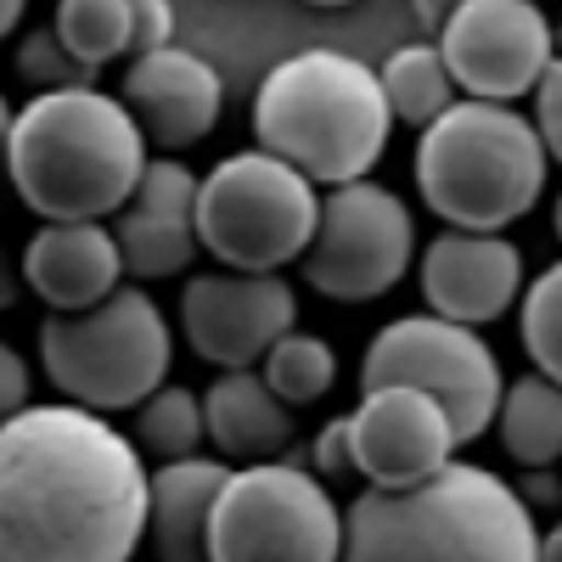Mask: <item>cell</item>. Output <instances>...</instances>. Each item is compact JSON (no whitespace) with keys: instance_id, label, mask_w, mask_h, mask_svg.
Masks as SVG:
<instances>
[{"instance_id":"1","label":"cell","mask_w":562,"mask_h":562,"mask_svg":"<svg viewBox=\"0 0 562 562\" xmlns=\"http://www.w3.org/2000/svg\"><path fill=\"white\" fill-rule=\"evenodd\" d=\"M147 540V456L102 411L0 422V562H130Z\"/></svg>"},{"instance_id":"2","label":"cell","mask_w":562,"mask_h":562,"mask_svg":"<svg viewBox=\"0 0 562 562\" xmlns=\"http://www.w3.org/2000/svg\"><path fill=\"white\" fill-rule=\"evenodd\" d=\"M147 135L97 85L34 90L7 130V186L40 220H113L140 186Z\"/></svg>"},{"instance_id":"3","label":"cell","mask_w":562,"mask_h":562,"mask_svg":"<svg viewBox=\"0 0 562 562\" xmlns=\"http://www.w3.org/2000/svg\"><path fill=\"white\" fill-rule=\"evenodd\" d=\"M338 562H540L535 506L501 473L445 461L405 490L355 495Z\"/></svg>"},{"instance_id":"4","label":"cell","mask_w":562,"mask_h":562,"mask_svg":"<svg viewBox=\"0 0 562 562\" xmlns=\"http://www.w3.org/2000/svg\"><path fill=\"white\" fill-rule=\"evenodd\" d=\"M394 113L378 68L349 52H299L276 63L254 90L259 153L293 164L315 186H344L378 169Z\"/></svg>"},{"instance_id":"5","label":"cell","mask_w":562,"mask_h":562,"mask_svg":"<svg viewBox=\"0 0 562 562\" xmlns=\"http://www.w3.org/2000/svg\"><path fill=\"white\" fill-rule=\"evenodd\" d=\"M546 147L512 102L461 97L416 140V192L456 231H506L546 192Z\"/></svg>"},{"instance_id":"6","label":"cell","mask_w":562,"mask_h":562,"mask_svg":"<svg viewBox=\"0 0 562 562\" xmlns=\"http://www.w3.org/2000/svg\"><path fill=\"white\" fill-rule=\"evenodd\" d=\"M175 326L147 288H113L102 304L45 315L40 321V366L68 405L85 411H135L158 383H169Z\"/></svg>"},{"instance_id":"7","label":"cell","mask_w":562,"mask_h":562,"mask_svg":"<svg viewBox=\"0 0 562 562\" xmlns=\"http://www.w3.org/2000/svg\"><path fill=\"white\" fill-rule=\"evenodd\" d=\"M315 180L270 153H231L198 175V248L220 270H288L315 237Z\"/></svg>"},{"instance_id":"8","label":"cell","mask_w":562,"mask_h":562,"mask_svg":"<svg viewBox=\"0 0 562 562\" xmlns=\"http://www.w3.org/2000/svg\"><path fill=\"white\" fill-rule=\"evenodd\" d=\"M338 551L344 506L326 495L299 450L231 467L209 518V562H338Z\"/></svg>"},{"instance_id":"9","label":"cell","mask_w":562,"mask_h":562,"mask_svg":"<svg viewBox=\"0 0 562 562\" xmlns=\"http://www.w3.org/2000/svg\"><path fill=\"white\" fill-rule=\"evenodd\" d=\"M360 389H422L450 416L456 445H473L495 428L506 378L479 326L445 315H400L366 344Z\"/></svg>"},{"instance_id":"10","label":"cell","mask_w":562,"mask_h":562,"mask_svg":"<svg viewBox=\"0 0 562 562\" xmlns=\"http://www.w3.org/2000/svg\"><path fill=\"white\" fill-rule=\"evenodd\" d=\"M416 259V220L400 192L378 180L326 186L315 237L304 248V281L333 304H371L394 293Z\"/></svg>"},{"instance_id":"11","label":"cell","mask_w":562,"mask_h":562,"mask_svg":"<svg viewBox=\"0 0 562 562\" xmlns=\"http://www.w3.org/2000/svg\"><path fill=\"white\" fill-rule=\"evenodd\" d=\"M434 45L456 90L479 102H518L557 63V23L540 0H456Z\"/></svg>"},{"instance_id":"12","label":"cell","mask_w":562,"mask_h":562,"mask_svg":"<svg viewBox=\"0 0 562 562\" xmlns=\"http://www.w3.org/2000/svg\"><path fill=\"white\" fill-rule=\"evenodd\" d=\"M299 326V293L276 270H198L180 288V338L198 360L237 371L259 366Z\"/></svg>"},{"instance_id":"13","label":"cell","mask_w":562,"mask_h":562,"mask_svg":"<svg viewBox=\"0 0 562 562\" xmlns=\"http://www.w3.org/2000/svg\"><path fill=\"white\" fill-rule=\"evenodd\" d=\"M349 467L371 490H405L456 461L450 416L422 389H360V405L344 416Z\"/></svg>"},{"instance_id":"14","label":"cell","mask_w":562,"mask_h":562,"mask_svg":"<svg viewBox=\"0 0 562 562\" xmlns=\"http://www.w3.org/2000/svg\"><path fill=\"white\" fill-rule=\"evenodd\" d=\"M524 293V248L501 231H439L422 248V299L428 315L490 326Z\"/></svg>"},{"instance_id":"15","label":"cell","mask_w":562,"mask_h":562,"mask_svg":"<svg viewBox=\"0 0 562 562\" xmlns=\"http://www.w3.org/2000/svg\"><path fill=\"white\" fill-rule=\"evenodd\" d=\"M119 102L135 113L147 147L186 153L214 135V124L225 113V85L209 57L186 52V45H158V52H140L130 63Z\"/></svg>"},{"instance_id":"16","label":"cell","mask_w":562,"mask_h":562,"mask_svg":"<svg viewBox=\"0 0 562 562\" xmlns=\"http://www.w3.org/2000/svg\"><path fill=\"white\" fill-rule=\"evenodd\" d=\"M113 243L124 259V276L135 281H164L192 270L198 259V175L175 153L147 158L135 198L113 214Z\"/></svg>"},{"instance_id":"17","label":"cell","mask_w":562,"mask_h":562,"mask_svg":"<svg viewBox=\"0 0 562 562\" xmlns=\"http://www.w3.org/2000/svg\"><path fill=\"white\" fill-rule=\"evenodd\" d=\"M23 288L45 310H90L124 288V259L102 220H45L23 248Z\"/></svg>"},{"instance_id":"18","label":"cell","mask_w":562,"mask_h":562,"mask_svg":"<svg viewBox=\"0 0 562 562\" xmlns=\"http://www.w3.org/2000/svg\"><path fill=\"white\" fill-rule=\"evenodd\" d=\"M203 439L220 450L225 467H254V461H281L299 439L293 405L276 400L259 366L220 371L203 394Z\"/></svg>"},{"instance_id":"19","label":"cell","mask_w":562,"mask_h":562,"mask_svg":"<svg viewBox=\"0 0 562 562\" xmlns=\"http://www.w3.org/2000/svg\"><path fill=\"white\" fill-rule=\"evenodd\" d=\"M231 479L214 456L158 461L147 473V540L158 562H209V518Z\"/></svg>"},{"instance_id":"20","label":"cell","mask_w":562,"mask_h":562,"mask_svg":"<svg viewBox=\"0 0 562 562\" xmlns=\"http://www.w3.org/2000/svg\"><path fill=\"white\" fill-rule=\"evenodd\" d=\"M495 428H501V450L518 467H562V383L540 378V371L506 383Z\"/></svg>"},{"instance_id":"21","label":"cell","mask_w":562,"mask_h":562,"mask_svg":"<svg viewBox=\"0 0 562 562\" xmlns=\"http://www.w3.org/2000/svg\"><path fill=\"white\" fill-rule=\"evenodd\" d=\"M378 85H383L389 113L411 130L434 124L456 102V79L439 57V45H400V52L378 68Z\"/></svg>"},{"instance_id":"22","label":"cell","mask_w":562,"mask_h":562,"mask_svg":"<svg viewBox=\"0 0 562 562\" xmlns=\"http://www.w3.org/2000/svg\"><path fill=\"white\" fill-rule=\"evenodd\" d=\"M135 450L153 461H180L203 450V394L186 383H158L135 405Z\"/></svg>"},{"instance_id":"23","label":"cell","mask_w":562,"mask_h":562,"mask_svg":"<svg viewBox=\"0 0 562 562\" xmlns=\"http://www.w3.org/2000/svg\"><path fill=\"white\" fill-rule=\"evenodd\" d=\"M259 378L270 383L276 400L310 405V400H321V394H333V383H338V355H333V344H326V338L299 333V326H293L288 338H276V344L265 349Z\"/></svg>"},{"instance_id":"24","label":"cell","mask_w":562,"mask_h":562,"mask_svg":"<svg viewBox=\"0 0 562 562\" xmlns=\"http://www.w3.org/2000/svg\"><path fill=\"white\" fill-rule=\"evenodd\" d=\"M52 29L85 68L102 74L130 52V0H57Z\"/></svg>"},{"instance_id":"25","label":"cell","mask_w":562,"mask_h":562,"mask_svg":"<svg viewBox=\"0 0 562 562\" xmlns=\"http://www.w3.org/2000/svg\"><path fill=\"white\" fill-rule=\"evenodd\" d=\"M518 338L540 378L562 383V259L546 265L518 293Z\"/></svg>"},{"instance_id":"26","label":"cell","mask_w":562,"mask_h":562,"mask_svg":"<svg viewBox=\"0 0 562 562\" xmlns=\"http://www.w3.org/2000/svg\"><path fill=\"white\" fill-rule=\"evenodd\" d=\"M18 79L34 90H68V85H97V68H85L57 29H29L18 40Z\"/></svg>"},{"instance_id":"27","label":"cell","mask_w":562,"mask_h":562,"mask_svg":"<svg viewBox=\"0 0 562 562\" xmlns=\"http://www.w3.org/2000/svg\"><path fill=\"white\" fill-rule=\"evenodd\" d=\"M535 97V130H540V147L551 164H562V57L540 74V85L529 90Z\"/></svg>"},{"instance_id":"28","label":"cell","mask_w":562,"mask_h":562,"mask_svg":"<svg viewBox=\"0 0 562 562\" xmlns=\"http://www.w3.org/2000/svg\"><path fill=\"white\" fill-rule=\"evenodd\" d=\"M175 45V0H130V52Z\"/></svg>"},{"instance_id":"29","label":"cell","mask_w":562,"mask_h":562,"mask_svg":"<svg viewBox=\"0 0 562 562\" xmlns=\"http://www.w3.org/2000/svg\"><path fill=\"white\" fill-rule=\"evenodd\" d=\"M304 467H310L321 484H333V479H349V473H355V467H349V428H344V416H333V422H326V428L315 434Z\"/></svg>"},{"instance_id":"30","label":"cell","mask_w":562,"mask_h":562,"mask_svg":"<svg viewBox=\"0 0 562 562\" xmlns=\"http://www.w3.org/2000/svg\"><path fill=\"white\" fill-rule=\"evenodd\" d=\"M29 400H34V371H29V360H23L12 344H0V422L18 416Z\"/></svg>"},{"instance_id":"31","label":"cell","mask_w":562,"mask_h":562,"mask_svg":"<svg viewBox=\"0 0 562 562\" xmlns=\"http://www.w3.org/2000/svg\"><path fill=\"white\" fill-rule=\"evenodd\" d=\"M512 490H518L529 506H562V479H557V467H524V479L518 484H512Z\"/></svg>"},{"instance_id":"32","label":"cell","mask_w":562,"mask_h":562,"mask_svg":"<svg viewBox=\"0 0 562 562\" xmlns=\"http://www.w3.org/2000/svg\"><path fill=\"white\" fill-rule=\"evenodd\" d=\"M23 293H29V288H23V265H18L7 248H0V310H12Z\"/></svg>"},{"instance_id":"33","label":"cell","mask_w":562,"mask_h":562,"mask_svg":"<svg viewBox=\"0 0 562 562\" xmlns=\"http://www.w3.org/2000/svg\"><path fill=\"white\" fill-rule=\"evenodd\" d=\"M411 12H416L422 29H434V34H439V23L456 12V0H411Z\"/></svg>"},{"instance_id":"34","label":"cell","mask_w":562,"mask_h":562,"mask_svg":"<svg viewBox=\"0 0 562 562\" xmlns=\"http://www.w3.org/2000/svg\"><path fill=\"white\" fill-rule=\"evenodd\" d=\"M23 7H29V0H0V40H12V34H18Z\"/></svg>"},{"instance_id":"35","label":"cell","mask_w":562,"mask_h":562,"mask_svg":"<svg viewBox=\"0 0 562 562\" xmlns=\"http://www.w3.org/2000/svg\"><path fill=\"white\" fill-rule=\"evenodd\" d=\"M540 562H562V518L540 535Z\"/></svg>"},{"instance_id":"36","label":"cell","mask_w":562,"mask_h":562,"mask_svg":"<svg viewBox=\"0 0 562 562\" xmlns=\"http://www.w3.org/2000/svg\"><path fill=\"white\" fill-rule=\"evenodd\" d=\"M7 130H12V108L0 97V192H7Z\"/></svg>"},{"instance_id":"37","label":"cell","mask_w":562,"mask_h":562,"mask_svg":"<svg viewBox=\"0 0 562 562\" xmlns=\"http://www.w3.org/2000/svg\"><path fill=\"white\" fill-rule=\"evenodd\" d=\"M551 225H557V243H562V192H557V203H551Z\"/></svg>"},{"instance_id":"38","label":"cell","mask_w":562,"mask_h":562,"mask_svg":"<svg viewBox=\"0 0 562 562\" xmlns=\"http://www.w3.org/2000/svg\"><path fill=\"white\" fill-rule=\"evenodd\" d=\"M310 7H349V0H310Z\"/></svg>"},{"instance_id":"39","label":"cell","mask_w":562,"mask_h":562,"mask_svg":"<svg viewBox=\"0 0 562 562\" xmlns=\"http://www.w3.org/2000/svg\"><path fill=\"white\" fill-rule=\"evenodd\" d=\"M557 57H562V29H557Z\"/></svg>"}]
</instances>
